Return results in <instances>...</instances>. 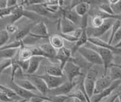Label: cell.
<instances>
[{
	"label": "cell",
	"instance_id": "12",
	"mask_svg": "<svg viewBox=\"0 0 121 102\" xmlns=\"http://www.w3.org/2000/svg\"><path fill=\"white\" fill-rule=\"evenodd\" d=\"M9 88L12 89L19 97H21L22 99H24L25 101H29L33 97H36V96H38V95H41V94H37L36 93L29 92V91H26V90H25L24 88H21L20 86H18L17 85L15 84V82L14 81H11V80H10Z\"/></svg>",
	"mask_w": 121,
	"mask_h": 102
},
{
	"label": "cell",
	"instance_id": "21",
	"mask_svg": "<svg viewBox=\"0 0 121 102\" xmlns=\"http://www.w3.org/2000/svg\"><path fill=\"white\" fill-rule=\"evenodd\" d=\"M48 42L56 50L64 47V40L60 34H54L49 37Z\"/></svg>",
	"mask_w": 121,
	"mask_h": 102
},
{
	"label": "cell",
	"instance_id": "27",
	"mask_svg": "<svg viewBox=\"0 0 121 102\" xmlns=\"http://www.w3.org/2000/svg\"><path fill=\"white\" fill-rule=\"evenodd\" d=\"M98 9H99L101 12H103L104 13L111 15H115L113 12V10L111 9V4L109 3L108 1L107 2H102L101 3H99L98 5Z\"/></svg>",
	"mask_w": 121,
	"mask_h": 102
},
{
	"label": "cell",
	"instance_id": "35",
	"mask_svg": "<svg viewBox=\"0 0 121 102\" xmlns=\"http://www.w3.org/2000/svg\"><path fill=\"white\" fill-rule=\"evenodd\" d=\"M119 94H120V92L117 89L115 92H113L111 94V95H109L108 97L104 98V99L101 101L100 102H114L117 98L119 97Z\"/></svg>",
	"mask_w": 121,
	"mask_h": 102
},
{
	"label": "cell",
	"instance_id": "23",
	"mask_svg": "<svg viewBox=\"0 0 121 102\" xmlns=\"http://www.w3.org/2000/svg\"><path fill=\"white\" fill-rule=\"evenodd\" d=\"M0 92L5 94L10 99H11L14 102H21L24 101V99H22L21 97H19L12 89L9 88V87H7V86L0 84Z\"/></svg>",
	"mask_w": 121,
	"mask_h": 102
},
{
	"label": "cell",
	"instance_id": "14",
	"mask_svg": "<svg viewBox=\"0 0 121 102\" xmlns=\"http://www.w3.org/2000/svg\"><path fill=\"white\" fill-rule=\"evenodd\" d=\"M45 58L42 57V56H33L30 59L29 62V67L26 71L27 75H35V73L38 71L39 68L41 63L43 61Z\"/></svg>",
	"mask_w": 121,
	"mask_h": 102
},
{
	"label": "cell",
	"instance_id": "20",
	"mask_svg": "<svg viewBox=\"0 0 121 102\" xmlns=\"http://www.w3.org/2000/svg\"><path fill=\"white\" fill-rule=\"evenodd\" d=\"M44 3V2H43ZM43 3H40V4H35V5H30L29 9L33 12L34 13H36L39 15L42 16H51L52 13H50L47 10V9L45 8V6L43 5Z\"/></svg>",
	"mask_w": 121,
	"mask_h": 102
},
{
	"label": "cell",
	"instance_id": "29",
	"mask_svg": "<svg viewBox=\"0 0 121 102\" xmlns=\"http://www.w3.org/2000/svg\"><path fill=\"white\" fill-rule=\"evenodd\" d=\"M105 19L104 18H102L101 16L98 15H94L92 16V18H91V25L90 27L92 28H99L101 26L103 25V24L104 23Z\"/></svg>",
	"mask_w": 121,
	"mask_h": 102
},
{
	"label": "cell",
	"instance_id": "9",
	"mask_svg": "<svg viewBox=\"0 0 121 102\" xmlns=\"http://www.w3.org/2000/svg\"><path fill=\"white\" fill-rule=\"evenodd\" d=\"M121 85V81H115L113 82L111 85L108 88L105 89L103 92H101L99 94H94V95L91 97L90 101L91 102H100L101 101H102L104 98L108 97L109 95L115 92V91L119 88V87Z\"/></svg>",
	"mask_w": 121,
	"mask_h": 102
},
{
	"label": "cell",
	"instance_id": "38",
	"mask_svg": "<svg viewBox=\"0 0 121 102\" xmlns=\"http://www.w3.org/2000/svg\"><path fill=\"white\" fill-rule=\"evenodd\" d=\"M7 3H8V0H0V9H4L8 8Z\"/></svg>",
	"mask_w": 121,
	"mask_h": 102
},
{
	"label": "cell",
	"instance_id": "11",
	"mask_svg": "<svg viewBox=\"0 0 121 102\" xmlns=\"http://www.w3.org/2000/svg\"><path fill=\"white\" fill-rule=\"evenodd\" d=\"M78 28H79V27H78L77 24L73 23L69 19H67L64 15L60 17L59 20V29L61 34H71Z\"/></svg>",
	"mask_w": 121,
	"mask_h": 102
},
{
	"label": "cell",
	"instance_id": "3",
	"mask_svg": "<svg viewBox=\"0 0 121 102\" xmlns=\"http://www.w3.org/2000/svg\"><path fill=\"white\" fill-rule=\"evenodd\" d=\"M63 73L67 77V80L70 82H73L74 79L79 76H86L81 68L75 64L72 60L65 64L63 69Z\"/></svg>",
	"mask_w": 121,
	"mask_h": 102
},
{
	"label": "cell",
	"instance_id": "17",
	"mask_svg": "<svg viewBox=\"0 0 121 102\" xmlns=\"http://www.w3.org/2000/svg\"><path fill=\"white\" fill-rule=\"evenodd\" d=\"M14 82H15L16 85H17L18 86H20L21 88H24L26 91H29V92H31L33 93H35V92L39 93V92L37 91V89L36 88V87L34 86V85L27 78H21V79H15V80H14Z\"/></svg>",
	"mask_w": 121,
	"mask_h": 102
},
{
	"label": "cell",
	"instance_id": "13",
	"mask_svg": "<svg viewBox=\"0 0 121 102\" xmlns=\"http://www.w3.org/2000/svg\"><path fill=\"white\" fill-rule=\"evenodd\" d=\"M112 81L108 75H102L95 81V94H99L105 89L108 88L112 84Z\"/></svg>",
	"mask_w": 121,
	"mask_h": 102
},
{
	"label": "cell",
	"instance_id": "7",
	"mask_svg": "<svg viewBox=\"0 0 121 102\" xmlns=\"http://www.w3.org/2000/svg\"><path fill=\"white\" fill-rule=\"evenodd\" d=\"M25 78L29 79L31 82L36 88L39 92V94L45 97H47V94L48 92V88L45 84V82L41 77H39V75H27L25 74Z\"/></svg>",
	"mask_w": 121,
	"mask_h": 102
},
{
	"label": "cell",
	"instance_id": "41",
	"mask_svg": "<svg viewBox=\"0 0 121 102\" xmlns=\"http://www.w3.org/2000/svg\"><path fill=\"white\" fill-rule=\"evenodd\" d=\"M119 97V100H120V102H121V92H120V94H119V97Z\"/></svg>",
	"mask_w": 121,
	"mask_h": 102
},
{
	"label": "cell",
	"instance_id": "4",
	"mask_svg": "<svg viewBox=\"0 0 121 102\" xmlns=\"http://www.w3.org/2000/svg\"><path fill=\"white\" fill-rule=\"evenodd\" d=\"M77 52L87 62L92 64V65L103 66V62H102V59L100 57V56L92 49L83 46L79 48Z\"/></svg>",
	"mask_w": 121,
	"mask_h": 102
},
{
	"label": "cell",
	"instance_id": "37",
	"mask_svg": "<svg viewBox=\"0 0 121 102\" xmlns=\"http://www.w3.org/2000/svg\"><path fill=\"white\" fill-rule=\"evenodd\" d=\"M18 5V1H15V0H8L7 7L8 8H14Z\"/></svg>",
	"mask_w": 121,
	"mask_h": 102
},
{
	"label": "cell",
	"instance_id": "28",
	"mask_svg": "<svg viewBox=\"0 0 121 102\" xmlns=\"http://www.w3.org/2000/svg\"><path fill=\"white\" fill-rule=\"evenodd\" d=\"M121 26V19L120 18H118V19H116L114 23L113 24L112 27L111 28V34H110L109 39H108V44L111 45V41L113 40V36L115 35V34L117 33V31H118V29L120 28Z\"/></svg>",
	"mask_w": 121,
	"mask_h": 102
},
{
	"label": "cell",
	"instance_id": "30",
	"mask_svg": "<svg viewBox=\"0 0 121 102\" xmlns=\"http://www.w3.org/2000/svg\"><path fill=\"white\" fill-rule=\"evenodd\" d=\"M9 40V34L7 33L5 29L0 30V48L3 47L8 44Z\"/></svg>",
	"mask_w": 121,
	"mask_h": 102
},
{
	"label": "cell",
	"instance_id": "39",
	"mask_svg": "<svg viewBox=\"0 0 121 102\" xmlns=\"http://www.w3.org/2000/svg\"><path fill=\"white\" fill-rule=\"evenodd\" d=\"M72 98H73V102H83L80 100L77 99V98H74V97H72Z\"/></svg>",
	"mask_w": 121,
	"mask_h": 102
},
{
	"label": "cell",
	"instance_id": "10",
	"mask_svg": "<svg viewBox=\"0 0 121 102\" xmlns=\"http://www.w3.org/2000/svg\"><path fill=\"white\" fill-rule=\"evenodd\" d=\"M55 59L59 62L60 68L64 69L65 64L72 60V51L70 49L64 47L60 50H57V54L55 56Z\"/></svg>",
	"mask_w": 121,
	"mask_h": 102
},
{
	"label": "cell",
	"instance_id": "32",
	"mask_svg": "<svg viewBox=\"0 0 121 102\" xmlns=\"http://www.w3.org/2000/svg\"><path fill=\"white\" fill-rule=\"evenodd\" d=\"M5 30L7 31V33L9 34H16L19 31L17 26L15 24H12V23L8 24L6 25Z\"/></svg>",
	"mask_w": 121,
	"mask_h": 102
},
{
	"label": "cell",
	"instance_id": "25",
	"mask_svg": "<svg viewBox=\"0 0 121 102\" xmlns=\"http://www.w3.org/2000/svg\"><path fill=\"white\" fill-rule=\"evenodd\" d=\"M95 81L85 77L84 88H85L86 93L89 99H91V97L95 94Z\"/></svg>",
	"mask_w": 121,
	"mask_h": 102
},
{
	"label": "cell",
	"instance_id": "16",
	"mask_svg": "<svg viewBox=\"0 0 121 102\" xmlns=\"http://www.w3.org/2000/svg\"><path fill=\"white\" fill-rule=\"evenodd\" d=\"M107 75H108L112 82L121 81V67L120 65L113 63L109 67Z\"/></svg>",
	"mask_w": 121,
	"mask_h": 102
},
{
	"label": "cell",
	"instance_id": "6",
	"mask_svg": "<svg viewBox=\"0 0 121 102\" xmlns=\"http://www.w3.org/2000/svg\"><path fill=\"white\" fill-rule=\"evenodd\" d=\"M74 83L67 81L63 85L58 87V88L48 90L47 94V97H52V96H68V94L74 88Z\"/></svg>",
	"mask_w": 121,
	"mask_h": 102
},
{
	"label": "cell",
	"instance_id": "33",
	"mask_svg": "<svg viewBox=\"0 0 121 102\" xmlns=\"http://www.w3.org/2000/svg\"><path fill=\"white\" fill-rule=\"evenodd\" d=\"M113 12L115 15L121 16V0H118L116 4L111 5Z\"/></svg>",
	"mask_w": 121,
	"mask_h": 102
},
{
	"label": "cell",
	"instance_id": "31",
	"mask_svg": "<svg viewBox=\"0 0 121 102\" xmlns=\"http://www.w3.org/2000/svg\"><path fill=\"white\" fill-rule=\"evenodd\" d=\"M12 59H5L0 62V75H1L4 71L9 69V67L12 66Z\"/></svg>",
	"mask_w": 121,
	"mask_h": 102
},
{
	"label": "cell",
	"instance_id": "24",
	"mask_svg": "<svg viewBox=\"0 0 121 102\" xmlns=\"http://www.w3.org/2000/svg\"><path fill=\"white\" fill-rule=\"evenodd\" d=\"M33 56L30 47H22L18 53V59L21 61H28Z\"/></svg>",
	"mask_w": 121,
	"mask_h": 102
},
{
	"label": "cell",
	"instance_id": "40",
	"mask_svg": "<svg viewBox=\"0 0 121 102\" xmlns=\"http://www.w3.org/2000/svg\"><path fill=\"white\" fill-rule=\"evenodd\" d=\"M43 102H52V101L49 100V98H48V99H46V100H44Z\"/></svg>",
	"mask_w": 121,
	"mask_h": 102
},
{
	"label": "cell",
	"instance_id": "1",
	"mask_svg": "<svg viewBox=\"0 0 121 102\" xmlns=\"http://www.w3.org/2000/svg\"><path fill=\"white\" fill-rule=\"evenodd\" d=\"M84 47L92 49V50L95 51L100 56V57L102 59V62H103V66L104 69L105 75H107V73H108L109 67L113 63V53L111 50H109V49L95 46V45L92 44V43L89 42V41L84 45Z\"/></svg>",
	"mask_w": 121,
	"mask_h": 102
},
{
	"label": "cell",
	"instance_id": "22",
	"mask_svg": "<svg viewBox=\"0 0 121 102\" xmlns=\"http://www.w3.org/2000/svg\"><path fill=\"white\" fill-rule=\"evenodd\" d=\"M20 49H4L0 50V62L5 59H13L18 53Z\"/></svg>",
	"mask_w": 121,
	"mask_h": 102
},
{
	"label": "cell",
	"instance_id": "42",
	"mask_svg": "<svg viewBox=\"0 0 121 102\" xmlns=\"http://www.w3.org/2000/svg\"><path fill=\"white\" fill-rule=\"evenodd\" d=\"M120 67H121V64H120Z\"/></svg>",
	"mask_w": 121,
	"mask_h": 102
},
{
	"label": "cell",
	"instance_id": "2",
	"mask_svg": "<svg viewBox=\"0 0 121 102\" xmlns=\"http://www.w3.org/2000/svg\"><path fill=\"white\" fill-rule=\"evenodd\" d=\"M116 19H118V18H108V19H105L103 25L99 28H92L90 27V26H87L86 28L87 36H88L89 38H90V37L101 38L104 34L107 33V31L111 30Z\"/></svg>",
	"mask_w": 121,
	"mask_h": 102
},
{
	"label": "cell",
	"instance_id": "34",
	"mask_svg": "<svg viewBox=\"0 0 121 102\" xmlns=\"http://www.w3.org/2000/svg\"><path fill=\"white\" fill-rule=\"evenodd\" d=\"M120 41H121V26L118 29V31H117V33L115 34V35L113 36L111 45H112L113 47H115L120 42Z\"/></svg>",
	"mask_w": 121,
	"mask_h": 102
},
{
	"label": "cell",
	"instance_id": "36",
	"mask_svg": "<svg viewBox=\"0 0 121 102\" xmlns=\"http://www.w3.org/2000/svg\"><path fill=\"white\" fill-rule=\"evenodd\" d=\"M14 8H6L4 9H0V18H2L5 16H11Z\"/></svg>",
	"mask_w": 121,
	"mask_h": 102
},
{
	"label": "cell",
	"instance_id": "26",
	"mask_svg": "<svg viewBox=\"0 0 121 102\" xmlns=\"http://www.w3.org/2000/svg\"><path fill=\"white\" fill-rule=\"evenodd\" d=\"M25 15V11L24 7L21 5H17L14 9L11 15V23L14 24L15 21L21 19Z\"/></svg>",
	"mask_w": 121,
	"mask_h": 102
},
{
	"label": "cell",
	"instance_id": "5",
	"mask_svg": "<svg viewBox=\"0 0 121 102\" xmlns=\"http://www.w3.org/2000/svg\"><path fill=\"white\" fill-rule=\"evenodd\" d=\"M39 75V77H41L44 80L48 90L58 88V87L60 86L67 81H68L65 75H63V76H53V75H50L45 73Z\"/></svg>",
	"mask_w": 121,
	"mask_h": 102
},
{
	"label": "cell",
	"instance_id": "19",
	"mask_svg": "<svg viewBox=\"0 0 121 102\" xmlns=\"http://www.w3.org/2000/svg\"><path fill=\"white\" fill-rule=\"evenodd\" d=\"M39 47L41 48V50L44 52V53L48 59H55L57 50L49 44V42L42 44L39 45Z\"/></svg>",
	"mask_w": 121,
	"mask_h": 102
},
{
	"label": "cell",
	"instance_id": "18",
	"mask_svg": "<svg viewBox=\"0 0 121 102\" xmlns=\"http://www.w3.org/2000/svg\"><path fill=\"white\" fill-rule=\"evenodd\" d=\"M45 73L53 75V76H63V75H64L59 63H52L50 65L46 66L45 68Z\"/></svg>",
	"mask_w": 121,
	"mask_h": 102
},
{
	"label": "cell",
	"instance_id": "8",
	"mask_svg": "<svg viewBox=\"0 0 121 102\" xmlns=\"http://www.w3.org/2000/svg\"><path fill=\"white\" fill-rule=\"evenodd\" d=\"M30 34L37 38H49L47 26L43 21L34 24L30 31Z\"/></svg>",
	"mask_w": 121,
	"mask_h": 102
},
{
	"label": "cell",
	"instance_id": "15",
	"mask_svg": "<svg viewBox=\"0 0 121 102\" xmlns=\"http://www.w3.org/2000/svg\"><path fill=\"white\" fill-rule=\"evenodd\" d=\"M73 9L75 11L79 16L85 17L89 15V12L90 11V3L89 2H78L73 7Z\"/></svg>",
	"mask_w": 121,
	"mask_h": 102
}]
</instances>
